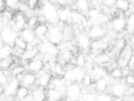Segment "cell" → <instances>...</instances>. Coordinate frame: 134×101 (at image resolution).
Wrapping results in <instances>:
<instances>
[{
  "instance_id": "cell-23",
  "label": "cell",
  "mask_w": 134,
  "mask_h": 101,
  "mask_svg": "<svg viewBox=\"0 0 134 101\" xmlns=\"http://www.w3.org/2000/svg\"><path fill=\"white\" fill-rule=\"evenodd\" d=\"M74 7V10H76L83 14H86L91 8L90 1L86 0L75 1Z\"/></svg>"
},
{
  "instance_id": "cell-16",
  "label": "cell",
  "mask_w": 134,
  "mask_h": 101,
  "mask_svg": "<svg viewBox=\"0 0 134 101\" xmlns=\"http://www.w3.org/2000/svg\"><path fill=\"white\" fill-rule=\"evenodd\" d=\"M39 54L40 52L38 46L31 47L28 46L27 49L23 53L19 59L28 63L29 61L37 57Z\"/></svg>"
},
{
  "instance_id": "cell-55",
  "label": "cell",
  "mask_w": 134,
  "mask_h": 101,
  "mask_svg": "<svg viewBox=\"0 0 134 101\" xmlns=\"http://www.w3.org/2000/svg\"><path fill=\"white\" fill-rule=\"evenodd\" d=\"M131 46H132V47L133 48V50H134V43L131 45Z\"/></svg>"
},
{
  "instance_id": "cell-7",
  "label": "cell",
  "mask_w": 134,
  "mask_h": 101,
  "mask_svg": "<svg viewBox=\"0 0 134 101\" xmlns=\"http://www.w3.org/2000/svg\"><path fill=\"white\" fill-rule=\"evenodd\" d=\"M20 82L19 80L15 77L10 78L7 84L4 86V95L5 98H12L15 97V94L20 86Z\"/></svg>"
},
{
  "instance_id": "cell-33",
  "label": "cell",
  "mask_w": 134,
  "mask_h": 101,
  "mask_svg": "<svg viewBox=\"0 0 134 101\" xmlns=\"http://www.w3.org/2000/svg\"><path fill=\"white\" fill-rule=\"evenodd\" d=\"M73 71H74L75 76L76 82L77 83H81L86 73L84 69L80 68L78 66H75L73 69Z\"/></svg>"
},
{
  "instance_id": "cell-40",
  "label": "cell",
  "mask_w": 134,
  "mask_h": 101,
  "mask_svg": "<svg viewBox=\"0 0 134 101\" xmlns=\"http://www.w3.org/2000/svg\"><path fill=\"white\" fill-rule=\"evenodd\" d=\"M80 98L82 99V101H95L96 96L92 92H85L82 93Z\"/></svg>"
},
{
  "instance_id": "cell-42",
  "label": "cell",
  "mask_w": 134,
  "mask_h": 101,
  "mask_svg": "<svg viewBox=\"0 0 134 101\" xmlns=\"http://www.w3.org/2000/svg\"><path fill=\"white\" fill-rule=\"evenodd\" d=\"M92 77L88 73H86L81 83L85 87H88L92 84Z\"/></svg>"
},
{
  "instance_id": "cell-30",
  "label": "cell",
  "mask_w": 134,
  "mask_h": 101,
  "mask_svg": "<svg viewBox=\"0 0 134 101\" xmlns=\"http://www.w3.org/2000/svg\"><path fill=\"white\" fill-rule=\"evenodd\" d=\"M130 1L128 0H117L115 3L116 9L122 12L126 13L129 9Z\"/></svg>"
},
{
  "instance_id": "cell-46",
  "label": "cell",
  "mask_w": 134,
  "mask_h": 101,
  "mask_svg": "<svg viewBox=\"0 0 134 101\" xmlns=\"http://www.w3.org/2000/svg\"><path fill=\"white\" fill-rule=\"evenodd\" d=\"M128 67L130 69V70L131 71H133V70H134V54L132 55V57L129 62Z\"/></svg>"
},
{
  "instance_id": "cell-26",
  "label": "cell",
  "mask_w": 134,
  "mask_h": 101,
  "mask_svg": "<svg viewBox=\"0 0 134 101\" xmlns=\"http://www.w3.org/2000/svg\"><path fill=\"white\" fill-rule=\"evenodd\" d=\"M12 76L17 77L20 75L24 74L25 72H27L26 67L22 65L21 64H15L14 66L10 68L9 69Z\"/></svg>"
},
{
  "instance_id": "cell-11",
  "label": "cell",
  "mask_w": 134,
  "mask_h": 101,
  "mask_svg": "<svg viewBox=\"0 0 134 101\" xmlns=\"http://www.w3.org/2000/svg\"><path fill=\"white\" fill-rule=\"evenodd\" d=\"M107 32V30L103 26L93 25L89 28L87 35L92 40L103 38Z\"/></svg>"
},
{
  "instance_id": "cell-24",
  "label": "cell",
  "mask_w": 134,
  "mask_h": 101,
  "mask_svg": "<svg viewBox=\"0 0 134 101\" xmlns=\"http://www.w3.org/2000/svg\"><path fill=\"white\" fill-rule=\"evenodd\" d=\"M30 94V90L28 87L20 85L18 88L14 99L16 101H22L27 98Z\"/></svg>"
},
{
  "instance_id": "cell-45",
  "label": "cell",
  "mask_w": 134,
  "mask_h": 101,
  "mask_svg": "<svg viewBox=\"0 0 134 101\" xmlns=\"http://www.w3.org/2000/svg\"><path fill=\"white\" fill-rule=\"evenodd\" d=\"M116 0H104L102 1V5L107 8H111L115 6Z\"/></svg>"
},
{
  "instance_id": "cell-15",
  "label": "cell",
  "mask_w": 134,
  "mask_h": 101,
  "mask_svg": "<svg viewBox=\"0 0 134 101\" xmlns=\"http://www.w3.org/2000/svg\"><path fill=\"white\" fill-rule=\"evenodd\" d=\"M109 47V42L104 39H98L92 40L91 43L90 49L93 51L104 52Z\"/></svg>"
},
{
  "instance_id": "cell-50",
  "label": "cell",
  "mask_w": 134,
  "mask_h": 101,
  "mask_svg": "<svg viewBox=\"0 0 134 101\" xmlns=\"http://www.w3.org/2000/svg\"><path fill=\"white\" fill-rule=\"evenodd\" d=\"M111 101H124V100H123L122 98L117 97H114V96H113Z\"/></svg>"
},
{
  "instance_id": "cell-37",
  "label": "cell",
  "mask_w": 134,
  "mask_h": 101,
  "mask_svg": "<svg viewBox=\"0 0 134 101\" xmlns=\"http://www.w3.org/2000/svg\"><path fill=\"white\" fill-rule=\"evenodd\" d=\"M40 23L38 16L32 15L27 18L26 27L34 29Z\"/></svg>"
},
{
  "instance_id": "cell-47",
  "label": "cell",
  "mask_w": 134,
  "mask_h": 101,
  "mask_svg": "<svg viewBox=\"0 0 134 101\" xmlns=\"http://www.w3.org/2000/svg\"><path fill=\"white\" fill-rule=\"evenodd\" d=\"M4 90H5L4 86L0 84V99L1 98V97L4 96Z\"/></svg>"
},
{
  "instance_id": "cell-28",
  "label": "cell",
  "mask_w": 134,
  "mask_h": 101,
  "mask_svg": "<svg viewBox=\"0 0 134 101\" xmlns=\"http://www.w3.org/2000/svg\"><path fill=\"white\" fill-rule=\"evenodd\" d=\"M92 72L97 79L106 78L108 75V72L105 68L97 65L92 68Z\"/></svg>"
},
{
  "instance_id": "cell-13",
  "label": "cell",
  "mask_w": 134,
  "mask_h": 101,
  "mask_svg": "<svg viewBox=\"0 0 134 101\" xmlns=\"http://www.w3.org/2000/svg\"><path fill=\"white\" fill-rule=\"evenodd\" d=\"M126 84L120 81L113 83L110 86V94L114 97L122 98L127 89Z\"/></svg>"
},
{
  "instance_id": "cell-29",
  "label": "cell",
  "mask_w": 134,
  "mask_h": 101,
  "mask_svg": "<svg viewBox=\"0 0 134 101\" xmlns=\"http://www.w3.org/2000/svg\"><path fill=\"white\" fill-rule=\"evenodd\" d=\"M125 30L129 35H134V13L127 17Z\"/></svg>"
},
{
  "instance_id": "cell-6",
  "label": "cell",
  "mask_w": 134,
  "mask_h": 101,
  "mask_svg": "<svg viewBox=\"0 0 134 101\" xmlns=\"http://www.w3.org/2000/svg\"><path fill=\"white\" fill-rule=\"evenodd\" d=\"M82 95V88L79 83H71L67 86L65 96L69 101H79Z\"/></svg>"
},
{
  "instance_id": "cell-5",
  "label": "cell",
  "mask_w": 134,
  "mask_h": 101,
  "mask_svg": "<svg viewBox=\"0 0 134 101\" xmlns=\"http://www.w3.org/2000/svg\"><path fill=\"white\" fill-rule=\"evenodd\" d=\"M27 18L25 15L18 11L15 12L13 20L8 26L18 33L26 27Z\"/></svg>"
},
{
  "instance_id": "cell-32",
  "label": "cell",
  "mask_w": 134,
  "mask_h": 101,
  "mask_svg": "<svg viewBox=\"0 0 134 101\" xmlns=\"http://www.w3.org/2000/svg\"><path fill=\"white\" fill-rule=\"evenodd\" d=\"M12 75L9 70H3L0 69V84L5 86L8 82Z\"/></svg>"
},
{
  "instance_id": "cell-27",
  "label": "cell",
  "mask_w": 134,
  "mask_h": 101,
  "mask_svg": "<svg viewBox=\"0 0 134 101\" xmlns=\"http://www.w3.org/2000/svg\"><path fill=\"white\" fill-rule=\"evenodd\" d=\"M94 85L96 90L100 93L106 92L108 87V83L106 78H101L96 80Z\"/></svg>"
},
{
  "instance_id": "cell-35",
  "label": "cell",
  "mask_w": 134,
  "mask_h": 101,
  "mask_svg": "<svg viewBox=\"0 0 134 101\" xmlns=\"http://www.w3.org/2000/svg\"><path fill=\"white\" fill-rule=\"evenodd\" d=\"M87 63V59L86 57L82 54H78L76 57H75L74 64L76 66L84 68Z\"/></svg>"
},
{
  "instance_id": "cell-4",
  "label": "cell",
  "mask_w": 134,
  "mask_h": 101,
  "mask_svg": "<svg viewBox=\"0 0 134 101\" xmlns=\"http://www.w3.org/2000/svg\"><path fill=\"white\" fill-rule=\"evenodd\" d=\"M19 33L9 26H4L0 32V40L3 44L13 47L14 42Z\"/></svg>"
},
{
  "instance_id": "cell-41",
  "label": "cell",
  "mask_w": 134,
  "mask_h": 101,
  "mask_svg": "<svg viewBox=\"0 0 134 101\" xmlns=\"http://www.w3.org/2000/svg\"><path fill=\"white\" fill-rule=\"evenodd\" d=\"M101 12L97 8L91 7L87 12V18L91 19L96 17Z\"/></svg>"
},
{
  "instance_id": "cell-3",
  "label": "cell",
  "mask_w": 134,
  "mask_h": 101,
  "mask_svg": "<svg viewBox=\"0 0 134 101\" xmlns=\"http://www.w3.org/2000/svg\"><path fill=\"white\" fill-rule=\"evenodd\" d=\"M133 54L134 50L133 48L130 44L127 43L118 55L116 62L118 67L122 69L128 66L129 62Z\"/></svg>"
},
{
  "instance_id": "cell-38",
  "label": "cell",
  "mask_w": 134,
  "mask_h": 101,
  "mask_svg": "<svg viewBox=\"0 0 134 101\" xmlns=\"http://www.w3.org/2000/svg\"><path fill=\"white\" fill-rule=\"evenodd\" d=\"M109 76L113 80H120L123 77L122 69L119 67H117L112 70L109 73Z\"/></svg>"
},
{
  "instance_id": "cell-53",
  "label": "cell",
  "mask_w": 134,
  "mask_h": 101,
  "mask_svg": "<svg viewBox=\"0 0 134 101\" xmlns=\"http://www.w3.org/2000/svg\"><path fill=\"white\" fill-rule=\"evenodd\" d=\"M130 3H131V4L133 5V6L134 7V1H131Z\"/></svg>"
},
{
  "instance_id": "cell-31",
  "label": "cell",
  "mask_w": 134,
  "mask_h": 101,
  "mask_svg": "<svg viewBox=\"0 0 134 101\" xmlns=\"http://www.w3.org/2000/svg\"><path fill=\"white\" fill-rule=\"evenodd\" d=\"M127 43V40L124 38H117L114 41V49L116 52L119 53L125 47Z\"/></svg>"
},
{
  "instance_id": "cell-25",
  "label": "cell",
  "mask_w": 134,
  "mask_h": 101,
  "mask_svg": "<svg viewBox=\"0 0 134 101\" xmlns=\"http://www.w3.org/2000/svg\"><path fill=\"white\" fill-rule=\"evenodd\" d=\"M13 46L3 44L0 47V60L11 58L13 55Z\"/></svg>"
},
{
  "instance_id": "cell-14",
  "label": "cell",
  "mask_w": 134,
  "mask_h": 101,
  "mask_svg": "<svg viewBox=\"0 0 134 101\" xmlns=\"http://www.w3.org/2000/svg\"><path fill=\"white\" fill-rule=\"evenodd\" d=\"M73 14V10L70 7L67 6L65 7H61L59 8L58 10V19L59 21L70 25L69 21L72 24L71 18Z\"/></svg>"
},
{
  "instance_id": "cell-2",
  "label": "cell",
  "mask_w": 134,
  "mask_h": 101,
  "mask_svg": "<svg viewBox=\"0 0 134 101\" xmlns=\"http://www.w3.org/2000/svg\"><path fill=\"white\" fill-rule=\"evenodd\" d=\"M65 24L59 23L57 25H52L49 27V30L47 36V40L54 44L59 46L63 41L62 29Z\"/></svg>"
},
{
  "instance_id": "cell-9",
  "label": "cell",
  "mask_w": 134,
  "mask_h": 101,
  "mask_svg": "<svg viewBox=\"0 0 134 101\" xmlns=\"http://www.w3.org/2000/svg\"><path fill=\"white\" fill-rule=\"evenodd\" d=\"M52 74L48 70L43 69L37 74V84L38 86L47 88L53 77Z\"/></svg>"
},
{
  "instance_id": "cell-52",
  "label": "cell",
  "mask_w": 134,
  "mask_h": 101,
  "mask_svg": "<svg viewBox=\"0 0 134 101\" xmlns=\"http://www.w3.org/2000/svg\"><path fill=\"white\" fill-rule=\"evenodd\" d=\"M4 27V24L3 23V21H2L1 19L0 18V32L1 31V30H2V29L3 28V27Z\"/></svg>"
},
{
  "instance_id": "cell-22",
  "label": "cell",
  "mask_w": 134,
  "mask_h": 101,
  "mask_svg": "<svg viewBox=\"0 0 134 101\" xmlns=\"http://www.w3.org/2000/svg\"><path fill=\"white\" fill-rule=\"evenodd\" d=\"M93 61L97 65L103 66V65H107L111 61V58L109 54L103 52L94 55Z\"/></svg>"
},
{
  "instance_id": "cell-48",
  "label": "cell",
  "mask_w": 134,
  "mask_h": 101,
  "mask_svg": "<svg viewBox=\"0 0 134 101\" xmlns=\"http://www.w3.org/2000/svg\"><path fill=\"white\" fill-rule=\"evenodd\" d=\"M5 9L4 1H0V14Z\"/></svg>"
},
{
  "instance_id": "cell-43",
  "label": "cell",
  "mask_w": 134,
  "mask_h": 101,
  "mask_svg": "<svg viewBox=\"0 0 134 101\" xmlns=\"http://www.w3.org/2000/svg\"><path fill=\"white\" fill-rule=\"evenodd\" d=\"M26 2L30 10L34 11L38 8L40 2L38 0H29L27 1Z\"/></svg>"
},
{
  "instance_id": "cell-1",
  "label": "cell",
  "mask_w": 134,
  "mask_h": 101,
  "mask_svg": "<svg viewBox=\"0 0 134 101\" xmlns=\"http://www.w3.org/2000/svg\"><path fill=\"white\" fill-rule=\"evenodd\" d=\"M41 4L42 6L40 8L41 12L39 15H41L45 18L47 23L52 25H57L59 23V7L57 5L56 1H44V3Z\"/></svg>"
},
{
  "instance_id": "cell-54",
  "label": "cell",
  "mask_w": 134,
  "mask_h": 101,
  "mask_svg": "<svg viewBox=\"0 0 134 101\" xmlns=\"http://www.w3.org/2000/svg\"><path fill=\"white\" fill-rule=\"evenodd\" d=\"M60 101H66V99H64V98H63L62 100H60Z\"/></svg>"
},
{
  "instance_id": "cell-57",
  "label": "cell",
  "mask_w": 134,
  "mask_h": 101,
  "mask_svg": "<svg viewBox=\"0 0 134 101\" xmlns=\"http://www.w3.org/2000/svg\"><path fill=\"white\" fill-rule=\"evenodd\" d=\"M132 74H133V75H134V70H133V73H132Z\"/></svg>"
},
{
  "instance_id": "cell-18",
  "label": "cell",
  "mask_w": 134,
  "mask_h": 101,
  "mask_svg": "<svg viewBox=\"0 0 134 101\" xmlns=\"http://www.w3.org/2000/svg\"><path fill=\"white\" fill-rule=\"evenodd\" d=\"M47 88L37 86L30 91V96L33 101H46Z\"/></svg>"
},
{
  "instance_id": "cell-51",
  "label": "cell",
  "mask_w": 134,
  "mask_h": 101,
  "mask_svg": "<svg viewBox=\"0 0 134 101\" xmlns=\"http://www.w3.org/2000/svg\"><path fill=\"white\" fill-rule=\"evenodd\" d=\"M22 101H33L30 95H29L27 98H26L25 99H24Z\"/></svg>"
},
{
  "instance_id": "cell-17",
  "label": "cell",
  "mask_w": 134,
  "mask_h": 101,
  "mask_svg": "<svg viewBox=\"0 0 134 101\" xmlns=\"http://www.w3.org/2000/svg\"><path fill=\"white\" fill-rule=\"evenodd\" d=\"M92 40L87 34L80 33L76 38V44L77 47L83 50H90Z\"/></svg>"
},
{
  "instance_id": "cell-20",
  "label": "cell",
  "mask_w": 134,
  "mask_h": 101,
  "mask_svg": "<svg viewBox=\"0 0 134 101\" xmlns=\"http://www.w3.org/2000/svg\"><path fill=\"white\" fill-rule=\"evenodd\" d=\"M34 32L37 38L41 39L43 38H47L49 30V26L47 23H39L34 29Z\"/></svg>"
},
{
  "instance_id": "cell-19",
  "label": "cell",
  "mask_w": 134,
  "mask_h": 101,
  "mask_svg": "<svg viewBox=\"0 0 134 101\" xmlns=\"http://www.w3.org/2000/svg\"><path fill=\"white\" fill-rule=\"evenodd\" d=\"M63 97V94L60 91L52 87L47 88L46 101H60Z\"/></svg>"
},
{
  "instance_id": "cell-8",
  "label": "cell",
  "mask_w": 134,
  "mask_h": 101,
  "mask_svg": "<svg viewBox=\"0 0 134 101\" xmlns=\"http://www.w3.org/2000/svg\"><path fill=\"white\" fill-rule=\"evenodd\" d=\"M17 78L19 80L21 85L28 87L30 90L31 88L32 89L33 87L35 88L38 86L37 84V74H36L28 71Z\"/></svg>"
},
{
  "instance_id": "cell-10",
  "label": "cell",
  "mask_w": 134,
  "mask_h": 101,
  "mask_svg": "<svg viewBox=\"0 0 134 101\" xmlns=\"http://www.w3.org/2000/svg\"><path fill=\"white\" fill-rule=\"evenodd\" d=\"M27 66L28 71L37 74L44 69L45 64L43 59L38 55L37 57L28 62Z\"/></svg>"
},
{
  "instance_id": "cell-36",
  "label": "cell",
  "mask_w": 134,
  "mask_h": 101,
  "mask_svg": "<svg viewBox=\"0 0 134 101\" xmlns=\"http://www.w3.org/2000/svg\"><path fill=\"white\" fill-rule=\"evenodd\" d=\"M14 63V60L13 57L11 58L0 60V69L3 70H9Z\"/></svg>"
},
{
  "instance_id": "cell-56",
  "label": "cell",
  "mask_w": 134,
  "mask_h": 101,
  "mask_svg": "<svg viewBox=\"0 0 134 101\" xmlns=\"http://www.w3.org/2000/svg\"><path fill=\"white\" fill-rule=\"evenodd\" d=\"M131 101H134V98L131 100Z\"/></svg>"
},
{
  "instance_id": "cell-34",
  "label": "cell",
  "mask_w": 134,
  "mask_h": 101,
  "mask_svg": "<svg viewBox=\"0 0 134 101\" xmlns=\"http://www.w3.org/2000/svg\"><path fill=\"white\" fill-rule=\"evenodd\" d=\"M5 8L12 11H18L20 1L17 0H6L4 1Z\"/></svg>"
},
{
  "instance_id": "cell-39",
  "label": "cell",
  "mask_w": 134,
  "mask_h": 101,
  "mask_svg": "<svg viewBox=\"0 0 134 101\" xmlns=\"http://www.w3.org/2000/svg\"><path fill=\"white\" fill-rule=\"evenodd\" d=\"M113 96L107 93H100L96 96L95 101H111Z\"/></svg>"
},
{
  "instance_id": "cell-21",
  "label": "cell",
  "mask_w": 134,
  "mask_h": 101,
  "mask_svg": "<svg viewBox=\"0 0 134 101\" xmlns=\"http://www.w3.org/2000/svg\"><path fill=\"white\" fill-rule=\"evenodd\" d=\"M62 42L72 41L75 39V33L71 25L65 24L62 29Z\"/></svg>"
},
{
  "instance_id": "cell-49",
  "label": "cell",
  "mask_w": 134,
  "mask_h": 101,
  "mask_svg": "<svg viewBox=\"0 0 134 101\" xmlns=\"http://www.w3.org/2000/svg\"><path fill=\"white\" fill-rule=\"evenodd\" d=\"M0 101H16V100L13 98H4Z\"/></svg>"
},
{
  "instance_id": "cell-12",
  "label": "cell",
  "mask_w": 134,
  "mask_h": 101,
  "mask_svg": "<svg viewBox=\"0 0 134 101\" xmlns=\"http://www.w3.org/2000/svg\"><path fill=\"white\" fill-rule=\"evenodd\" d=\"M127 23V17L125 16L119 15L114 18L111 22V27L113 31L120 33L125 30Z\"/></svg>"
},
{
  "instance_id": "cell-44",
  "label": "cell",
  "mask_w": 134,
  "mask_h": 101,
  "mask_svg": "<svg viewBox=\"0 0 134 101\" xmlns=\"http://www.w3.org/2000/svg\"><path fill=\"white\" fill-rule=\"evenodd\" d=\"M124 78L126 85H128L129 87L134 86V75L132 73L130 74Z\"/></svg>"
}]
</instances>
